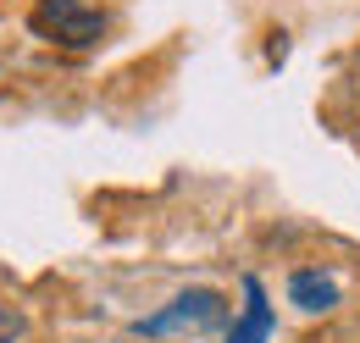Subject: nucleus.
I'll return each mask as SVG.
<instances>
[{"label": "nucleus", "mask_w": 360, "mask_h": 343, "mask_svg": "<svg viewBox=\"0 0 360 343\" xmlns=\"http://www.w3.org/2000/svg\"><path fill=\"white\" fill-rule=\"evenodd\" d=\"M271 332H277V316L266 304V288H261V277H244V310L227 327V343H271Z\"/></svg>", "instance_id": "3"}, {"label": "nucleus", "mask_w": 360, "mask_h": 343, "mask_svg": "<svg viewBox=\"0 0 360 343\" xmlns=\"http://www.w3.org/2000/svg\"><path fill=\"white\" fill-rule=\"evenodd\" d=\"M227 321V304L217 288H188L172 304H161L155 316H139L134 332L139 338H200V332H217Z\"/></svg>", "instance_id": "1"}, {"label": "nucleus", "mask_w": 360, "mask_h": 343, "mask_svg": "<svg viewBox=\"0 0 360 343\" xmlns=\"http://www.w3.org/2000/svg\"><path fill=\"white\" fill-rule=\"evenodd\" d=\"M288 299L300 304V310H311V316H321V310L338 304V283L327 271H294L288 277Z\"/></svg>", "instance_id": "4"}, {"label": "nucleus", "mask_w": 360, "mask_h": 343, "mask_svg": "<svg viewBox=\"0 0 360 343\" xmlns=\"http://www.w3.org/2000/svg\"><path fill=\"white\" fill-rule=\"evenodd\" d=\"M28 28L50 44H72V50H89L105 39V11H94L84 0H39Z\"/></svg>", "instance_id": "2"}, {"label": "nucleus", "mask_w": 360, "mask_h": 343, "mask_svg": "<svg viewBox=\"0 0 360 343\" xmlns=\"http://www.w3.org/2000/svg\"><path fill=\"white\" fill-rule=\"evenodd\" d=\"M22 332H28V321H22L11 304H0V343H17Z\"/></svg>", "instance_id": "5"}]
</instances>
